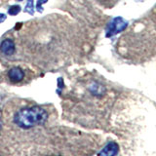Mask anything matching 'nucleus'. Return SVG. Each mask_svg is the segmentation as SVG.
Wrapping results in <instances>:
<instances>
[{
    "label": "nucleus",
    "mask_w": 156,
    "mask_h": 156,
    "mask_svg": "<svg viewBox=\"0 0 156 156\" xmlns=\"http://www.w3.org/2000/svg\"><path fill=\"white\" fill-rule=\"evenodd\" d=\"M21 26H22V23H19V24H17V26L15 27V28H16V29H19L20 27H21Z\"/></svg>",
    "instance_id": "obj_12"
},
{
    "label": "nucleus",
    "mask_w": 156,
    "mask_h": 156,
    "mask_svg": "<svg viewBox=\"0 0 156 156\" xmlns=\"http://www.w3.org/2000/svg\"><path fill=\"white\" fill-rule=\"evenodd\" d=\"M15 44L11 39H5L0 44V51L5 56H12L15 53Z\"/></svg>",
    "instance_id": "obj_3"
},
{
    "label": "nucleus",
    "mask_w": 156,
    "mask_h": 156,
    "mask_svg": "<svg viewBox=\"0 0 156 156\" xmlns=\"http://www.w3.org/2000/svg\"><path fill=\"white\" fill-rule=\"evenodd\" d=\"M6 15H5V14H1V13H0V23H2L4 21H5V20H6Z\"/></svg>",
    "instance_id": "obj_10"
},
{
    "label": "nucleus",
    "mask_w": 156,
    "mask_h": 156,
    "mask_svg": "<svg viewBox=\"0 0 156 156\" xmlns=\"http://www.w3.org/2000/svg\"><path fill=\"white\" fill-rule=\"evenodd\" d=\"M58 82V87H60V88H62L63 85H62V78H60Z\"/></svg>",
    "instance_id": "obj_11"
},
{
    "label": "nucleus",
    "mask_w": 156,
    "mask_h": 156,
    "mask_svg": "<svg viewBox=\"0 0 156 156\" xmlns=\"http://www.w3.org/2000/svg\"><path fill=\"white\" fill-rule=\"evenodd\" d=\"M128 27V23H127L123 18L121 17H116L113 18L111 21L108 23L106 27V37H112L118 34L119 32L123 31Z\"/></svg>",
    "instance_id": "obj_2"
},
{
    "label": "nucleus",
    "mask_w": 156,
    "mask_h": 156,
    "mask_svg": "<svg viewBox=\"0 0 156 156\" xmlns=\"http://www.w3.org/2000/svg\"><path fill=\"white\" fill-rule=\"evenodd\" d=\"M118 145L113 141H110L106 144L105 147L99 153L100 155H115L118 153Z\"/></svg>",
    "instance_id": "obj_6"
},
{
    "label": "nucleus",
    "mask_w": 156,
    "mask_h": 156,
    "mask_svg": "<svg viewBox=\"0 0 156 156\" xmlns=\"http://www.w3.org/2000/svg\"><path fill=\"white\" fill-rule=\"evenodd\" d=\"M47 120V111L40 106L23 108L14 116V122L23 129H30L32 127L43 125Z\"/></svg>",
    "instance_id": "obj_1"
},
{
    "label": "nucleus",
    "mask_w": 156,
    "mask_h": 156,
    "mask_svg": "<svg viewBox=\"0 0 156 156\" xmlns=\"http://www.w3.org/2000/svg\"><path fill=\"white\" fill-rule=\"evenodd\" d=\"M8 77L13 83L21 82L24 77V72L20 67H13L8 72Z\"/></svg>",
    "instance_id": "obj_4"
},
{
    "label": "nucleus",
    "mask_w": 156,
    "mask_h": 156,
    "mask_svg": "<svg viewBox=\"0 0 156 156\" xmlns=\"http://www.w3.org/2000/svg\"><path fill=\"white\" fill-rule=\"evenodd\" d=\"M19 1H23V0H19Z\"/></svg>",
    "instance_id": "obj_14"
},
{
    "label": "nucleus",
    "mask_w": 156,
    "mask_h": 156,
    "mask_svg": "<svg viewBox=\"0 0 156 156\" xmlns=\"http://www.w3.org/2000/svg\"><path fill=\"white\" fill-rule=\"evenodd\" d=\"M20 12H21V7H20L19 5H13V6H11L8 10V13L10 16H16Z\"/></svg>",
    "instance_id": "obj_8"
},
{
    "label": "nucleus",
    "mask_w": 156,
    "mask_h": 156,
    "mask_svg": "<svg viewBox=\"0 0 156 156\" xmlns=\"http://www.w3.org/2000/svg\"><path fill=\"white\" fill-rule=\"evenodd\" d=\"M89 91L92 93L93 96L96 97H101L105 94V86H102L101 84H99L98 82H94L92 83L89 87Z\"/></svg>",
    "instance_id": "obj_5"
},
{
    "label": "nucleus",
    "mask_w": 156,
    "mask_h": 156,
    "mask_svg": "<svg viewBox=\"0 0 156 156\" xmlns=\"http://www.w3.org/2000/svg\"><path fill=\"white\" fill-rule=\"evenodd\" d=\"M24 12H27L29 15L33 16V14H34V4H33V0H27V4L26 8H24Z\"/></svg>",
    "instance_id": "obj_7"
},
{
    "label": "nucleus",
    "mask_w": 156,
    "mask_h": 156,
    "mask_svg": "<svg viewBox=\"0 0 156 156\" xmlns=\"http://www.w3.org/2000/svg\"><path fill=\"white\" fill-rule=\"evenodd\" d=\"M47 1H48V0H38V1H37V6H36V8H37V11H38L39 13H42V12H43L42 5H43L44 3H46Z\"/></svg>",
    "instance_id": "obj_9"
},
{
    "label": "nucleus",
    "mask_w": 156,
    "mask_h": 156,
    "mask_svg": "<svg viewBox=\"0 0 156 156\" xmlns=\"http://www.w3.org/2000/svg\"><path fill=\"white\" fill-rule=\"evenodd\" d=\"M1 129H2V120L0 119V130H1Z\"/></svg>",
    "instance_id": "obj_13"
}]
</instances>
